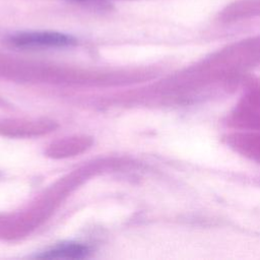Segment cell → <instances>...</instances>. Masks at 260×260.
Wrapping results in <instances>:
<instances>
[{
	"label": "cell",
	"mask_w": 260,
	"mask_h": 260,
	"mask_svg": "<svg viewBox=\"0 0 260 260\" xmlns=\"http://www.w3.org/2000/svg\"><path fill=\"white\" fill-rule=\"evenodd\" d=\"M234 121L243 126L260 128V84L250 88L247 96L239 105Z\"/></svg>",
	"instance_id": "obj_2"
},
{
	"label": "cell",
	"mask_w": 260,
	"mask_h": 260,
	"mask_svg": "<svg viewBox=\"0 0 260 260\" xmlns=\"http://www.w3.org/2000/svg\"><path fill=\"white\" fill-rule=\"evenodd\" d=\"M8 42L21 48H51L73 45L75 40L67 35L55 31H30L19 32L9 37Z\"/></svg>",
	"instance_id": "obj_1"
},
{
	"label": "cell",
	"mask_w": 260,
	"mask_h": 260,
	"mask_svg": "<svg viewBox=\"0 0 260 260\" xmlns=\"http://www.w3.org/2000/svg\"><path fill=\"white\" fill-rule=\"evenodd\" d=\"M88 254V249L80 244L67 243L60 244L54 247L53 249L44 252L42 255L38 256L39 258L47 259H59V258H69V259H79L86 257Z\"/></svg>",
	"instance_id": "obj_3"
}]
</instances>
